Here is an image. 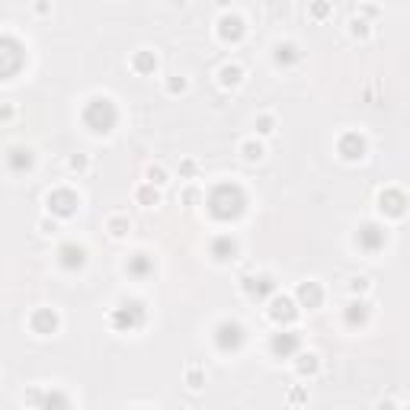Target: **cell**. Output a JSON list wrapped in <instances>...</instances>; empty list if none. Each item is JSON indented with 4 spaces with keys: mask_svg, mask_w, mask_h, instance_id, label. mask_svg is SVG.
<instances>
[{
    "mask_svg": "<svg viewBox=\"0 0 410 410\" xmlns=\"http://www.w3.org/2000/svg\"><path fill=\"white\" fill-rule=\"evenodd\" d=\"M205 209L215 222H237V218L247 212V193H244L237 183H218L215 189L205 199Z\"/></svg>",
    "mask_w": 410,
    "mask_h": 410,
    "instance_id": "cell-1",
    "label": "cell"
},
{
    "mask_svg": "<svg viewBox=\"0 0 410 410\" xmlns=\"http://www.w3.org/2000/svg\"><path fill=\"white\" fill-rule=\"evenodd\" d=\"M81 119L93 135H109L115 128V122H119V109H115V103L109 96H93V100H87Z\"/></svg>",
    "mask_w": 410,
    "mask_h": 410,
    "instance_id": "cell-2",
    "label": "cell"
},
{
    "mask_svg": "<svg viewBox=\"0 0 410 410\" xmlns=\"http://www.w3.org/2000/svg\"><path fill=\"white\" fill-rule=\"evenodd\" d=\"M26 67V48L13 35H0V81H10Z\"/></svg>",
    "mask_w": 410,
    "mask_h": 410,
    "instance_id": "cell-3",
    "label": "cell"
},
{
    "mask_svg": "<svg viewBox=\"0 0 410 410\" xmlns=\"http://www.w3.org/2000/svg\"><path fill=\"white\" fill-rule=\"evenodd\" d=\"M144 317H148V311H144L142 302H122L119 308H113V314H109V324H113L119 334H132V330H138L144 324Z\"/></svg>",
    "mask_w": 410,
    "mask_h": 410,
    "instance_id": "cell-4",
    "label": "cell"
},
{
    "mask_svg": "<svg viewBox=\"0 0 410 410\" xmlns=\"http://www.w3.org/2000/svg\"><path fill=\"white\" fill-rule=\"evenodd\" d=\"M45 205H48V212L52 215H58V218H71V215H77V209H81V199H77V193L74 189H52V193L45 195Z\"/></svg>",
    "mask_w": 410,
    "mask_h": 410,
    "instance_id": "cell-5",
    "label": "cell"
},
{
    "mask_svg": "<svg viewBox=\"0 0 410 410\" xmlns=\"http://www.w3.org/2000/svg\"><path fill=\"white\" fill-rule=\"evenodd\" d=\"M215 346L218 353H237L244 346V327L237 321H222L215 327Z\"/></svg>",
    "mask_w": 410,
    "mask_h": 410,
    "instance_id": "cell-6",
    "label": "cell"
},
{
    "mask_svg": "<svg viewBox=\"0 0 410 410\" xmlns=\"http://www.w3.org/2000/svg\"><path fill=\"white\" fill-rule=\"evenodd\" d=\"M356 244L365 250V254H378L385 247V228L375 222H365L363 228L356 231Z\"/></svg>",
    "mask_w": 410,
    "mask_h": 410,
    "instance_id": "cell-7",
    "label": "cell"
},
{
    "mask_svg": "<svg viewBox=\"0 0 410 410\" xmlns=\"http://www.w3.org/2000/svg\"><path fill=\"white\" fill-rule=\"evenodd\" d=\"M269 350H273V356H276V359H289V356H295V353L302 350V336H298L295 330L276 334L273 340H269Z\"/></svg>",
    "mask_w": 410,
    "mask_h": 410,
    "instance_id": "cell-8",
    "label": "cell"
},
{
    "mask_svg": "<svg viewBox=\"0 0 410 410\" xmlns=\"http://www.w3.org/2000/svg\"><path fill=\"white\" fill-rule=\"evenodd\" d=\"M58 263H61V269H67V273H77V269H84V263H87V250H84L81 244H61Z\"/></svg>",
    "mask_w": 410,
    "mask_h": 410,
    "instance_id": "cell-9",
    "label": "cell"
},
{
    "mask_svg": "<svg viewBox=\"0 0 410 410\" xmlns=\"http://www.w3.org/2000/svg\"><path fill=\"white\" fill-rule=\"evenodd\" d=\"M336 151L343 161H363L365 157V138L359 132H346L340 142H336Z\"/></svg>",
    "mask_w": 410,
    "mask_h": 410,
    "instance_id": "cell-10",
    "label": "cell"
},
{
    "mask_svg": "<svg viewBox=\"0 0 410 410\" xmlns=\"http://www.w3.org/2000/svg\"><path fill=\"white\" fill-rule=\"evenodd\" d=\"M378 209L391 218H401L404 209H407V195H404V189H385V193L378 195Z\"/></svg>",
    "mask_w": 410,
    "mask_h": 410,
    "instance_id": "cell-11",
    "label": "cell"
},
{
    "mask_svg": "<svg viewBox=\"0 0 410 410\" xmlns=\"http://www.w3.org/2000/svg\"><path fill=\"white\" fill-rule=\"evenodd\" d=\"M244 292H247L250 298H256V302H263V298H269L273 292H276V279L273 276H247L244 279Z\"/></svg>",
    "mask_w": 410,
    "mask_h": 410,
    "instance_id": "cell-12",
    "label": "cell"
},
{
    "mask_svg": "<svg viewBox=\"0 0 410 410\" xmlns=\"http://www.w3.org/2000/svg\"><path fill=\"white\" fill-rule=\"evenodd\" d=\"M244 33H247V26H244L241 16L224 13L222 20H218V35H222V42H241Z\"/></svg>",
    "mask_w": 410,
    "mask_h": 410,
    "instance_id": "cell-13",
    "label": "cell"
},
{
    "mask_svg": "<svg viewBox=\"0 0 410 410\" xmlns=\"http://www.w3.org/2000/svg\"><path fill=\"white\" fill-rule=\"evenodd\" d=\"M269 317H273V321L276 324H292L298 317V304L292 302V298H273V302H269Z\"/></svg>",
    "mask_w": 410,
    "mask_h": 410,
    "instance_id": "cell-14",
    "label": "cell"
},
{
    "mask_svg": "<svg viewBox=\"0 0 410 410\" xmlns=\"http://www.w3.org/2000/svg\"><path fill=\"white\" fill-rule=\"evenodd\" d=\"M29 327L42 336H52L55 330H58V314H55L52 308H39V311H33V317H29Z\"/></svg>",
    "mask_w": 410,
    "mask_h": 410,
    "instance_id": "cell-15",
    "label": "cell"
},
{
    "mask_svg": "<svg viewBox=\"0 0 410 410\" xmlns=\"http://www.w3.org/2000/svg\"><path fill=\"white\" fill-rule=\"evenodd\" d=\"M321 302H324V289L317 283H302L298 285V292H295V304L298 308H321Z\"/></svg>",
    "mask_w": 410,
    "mask_h": 410,
    "instance_id": "cell-16",
    "label": "cell"
},
{
    "mask_svg": "<svg viewBox=\"0 0 410 410\" xmlns=\"http://www.w3.org/2000/svg\"><path fill=\"white\" fill-rule=\"evenodd\" d=\"M125 273L132 279H148L151 273H154V260H151L148 254H132L125 260Z\"/></svg>",
    "mask_w": 410,
    "mask_h": 410,
    "instance_id": "cell-17",
    "label": "cell"
},
{
    "mask_svg": "<svg viewBox=\"0 0 410 410\" xmlns=\"http://www.w3.org/2000/svg\"><path fill=\"white\" fill-rule=\"evenodd\" d=\"M234 256H237V241H234V237L222 234V237L212 241V260H215V263H231Z\"/></svg>",
    "mask_w": 410,
    "mask_h": 410,
    "instance_id": "cell-18",
    "label": "cell"
},
{
    "mask_svg": "<svg viewBox=\"0 0 410 410\" xmlns=\"http://www.w3.org/2000/svg\"><path fill=\"white\" fill-rule=\"evenodd\" d=\"M7 164H10V170H13V173H29V170H33V164H35V157H33V151H29V148H13L7 154Z\"/></svg>",
    "mask_w": 410,
    "mask_h": 410,
    "instance_id": "cell-19",
    "label": "cell"
},
{
    "mask_svg": "<svg viewBox=\"0 0 410 410\" xmlns=\"http://www.w3.org/2000/svg\"><path fill=\"white\" fill-rule=\"evenodd\" d=\"M343 321L350 324V327H359V324H365V321H369V304H365V302H353L350 308H346Z\"/></svg>",
    "mask_w": 410,
    "mask_h": 410,
    "instance_id": "cell-20",
    "label": "cell"
},
{
    "mask_svg": "<svg viewBox=\"0 0 410 410\" xmlns=\"http://www.w3.org/2000/svg\"><path fill=\"white\" fill-rule=\"evenodd\" d=\"M273 58H276V64L289 67L302 58V52H298V45H292V42H283V45H276V55H273Z\"/></svg>",
    "mask_w": 410,
    "mask_h": 410,
    "instance_id": "cell-21",
    "label": "cell"
},
{
    "mask_svg": "<svg viewBox=\"0 0 410 410\" xmlns=\"http://www.w3.org/2000/svg\"><path fill=\"white\" fill-rule=\"evenodd\" d=\"M132 67L138 71V74H154V67H157L154 52H138V55L132 58Z\"/></svg>",
    "mask_w": 410,
    "mask_h": 410,
    "instance_id": "cell-22",
    "label": "cell"
},
{
    "mask_svg": "<svg viewBox=\"0 0 410 410\" xmlns=\"http://www.w3.org/2000/svg\"><path fill=\"white\" fill-rule=\"evenodd\" d=\"M244 77V71L237 64H224L222 67V74H218V81H222V87H237Z\"/></svg>",
    "mask_w": 410,
    "mask_h": 410,
    "instance_id": "cell-23",
    "label": "cell"
},
{
    "mask_svg": "<svg viewBox=\"0 0 410 410\" xmlns=\"http://www.w3.org/2000/svg\"><path fill=\"white\" fill-rule=\"evenodd\" d=\"M317 356L314 353H302V356H298V363H295V369H298V375H314L317 372Z\"/></svg>",
    "mask_w": 410,
    "mask_h": 410,
    "instance_id": "cell-24",
    "label": "cell"
},
{
    "mask_svg": "<svg viewBox=\"0 0 410 410\" xmlns=\"http://www.w3.org/2000/svg\"><path fill=\"white\" fill-rule=\"evenodd\" d=\"M138 202H142V205H157V189H154V183H151V186L138 189Z\"/></svg>",
    "mask_w": 410,
    "mask_h": 410,
    "instance_id": "cell-25",
    "label": "cell"
},
{
    "mask_svg": "<svg viewBox=\"0 0 410 410\" xmlns=\"http://www.w3.org/2000/svg\"><path fill=\"white\" fill-rule=\"evenodd\" d=\"M39 404L42 407H67L71 401H67L64 394H45V397H39Z\"/></svg>",
    "mask_w": 410,
    "mask_h": 410,
    "instance_id": "cell-26",
    "label": "cell"
},
{
    "mask_svg": "<svg viewBox=\"0 0 410 410\" xmlns=\"http://www.w3.org/2000/svg\"><path fill=\"white\" fill-rule=\"evenodd\" d=\"M241 151H244V157H247V161H260V157H263V148L256 142H247Z\"/></svg>",
    "mask_w": 410,
    "mask_h": 410,
    "instance_id": "cell-27",
    "label": "cell"
},
{
    "mask_svg": "<svg viewBox=\"0 0 410 410\" xmlns=\"http://www.w3.org/2000/svg\"><path fill=\"white\" fill-rule=\"evenodd\" d=\"M350 26H353V35H356V39H365V35H369V23L365 20H353Z\"/></svg>",
    "mask_w": 410,
    "mask_h": 410,
    "instance_id": "cell-28",
    "label": "cell"
},
{
    "mask_svg": "<svg viewBox=\"0 0 410 410\" xmlns=\"http://www.w3.org/2000/svg\"><path fill=\"white\" fill-rule=\"evenodd\" d=\"M109 231H113L115 237H122L128 231V222H125V218H113V222H109Z\"/></svg>",
    "mask_w": 410,
    "mask_h": 410,
    "instance_id": "cell-29",
    "label": "cell"
},
{
    "mask_svg": "<svg viewBox=\"0 0 410 410\" xmlns=\"http://www.w3.org/2000/svg\"><path fill=\"white\" fill-rule=\"evenodd\" d=\"M167 90H170V93H183V90H186V81H183V77H170Z\"/></svg>",
    "mask_w": 410,
    "mask_h": 410,
    "instance_id": "cell-30",
    "label": "cell"
},
{
    "mask_svg": "<svg viewBox=\"0 0 410 410\" xmlns=\"http://www.w3.org/2000/svg\"><path fill=\"white\" fill-rule=\"evenodd\" d=\"M256 132L269 135V132H273V119H269V115H260V122H256Z\"/></svg>",
    "mask_w": 410,
    "mask_h": 410,
    "instance_id": "cell-31",
    "label": "cell"
},
{
    "mask_svg": "<svg viewBox=\"0 0 410 410\" xmlns=\"http://www.w3.org/2000/svg\"><path fill=\"white\" fill-rule=\"evenodd\" d=\"M148 176H151V183H167V173H164V167H151Z\"/></svg>",
    "mask_w": 410,
    "mask_h": 410,
    "instance_id": "cell-32",
    "label": "cell"
},
{
    "mask_svg": "<svg viewBox=\"0 0 410 410\" xmlns=\"http://www.w3.org/2000/svg\"><path fill=\"white\" fill-rule=\"evenodd\" d=\"M311 13H314V16H317V20H324V16H327V13H330V7H327V4H324V0H317L314 7H311Z\"/></svg>",
    "mask_w": 410,
    "mask_h": 410,
    "instance_id": "cell-33",
    "label": "cell"
},
{
    "mask_svg": "<svg viewBox=\"0 0 410 410\" xmlns=\"http://www.w3.org/2000/svg\"><path fill=\"white\" fill-rule=\"evenodd\" d=\"M71 167H74V170H84V167H87V157H84V154H74V157H71Z\"/></svg>",
    "mask_w": 410,
    "mask_h": 410,
    "instance_id": "cell-34",
    "label": "cell"
},
{
    "mask_svg": "<svg viewBox=\"0 0 410 410\" xmlns=\"http://www.w3.org/2000/svg\"><path fill=\"white\" fill-rule=\"evenodd\" d=\"M199 382H202L199 372H189V385H193V388H199Z\"/></svg>",
    "mask_w": 410,
    "mask_h": 410,
    "instance_id": "cell-35",
    "label": "cell"
},
{
    "mask_svg": "<svg viewBox=\"0 0 410 410\" xmlns=\"http://www.w3.org/2000/svg\"><path fill=\"white\" fill-rule=\"evenodd\" d=\"M365 289V279H353V292H363Z\"/></svg>",
    "mask_w": 410,
    "mask_h": 410,
    "instance_id": "cell-36",
    "label": "cell"
}]
</instances>
